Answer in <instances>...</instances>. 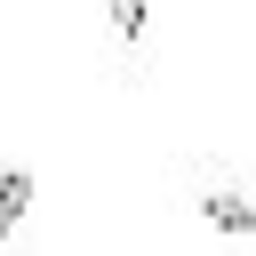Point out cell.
Here are the masks:
<instances>
[{
	"instance_id": "1",
	"label": "cell",
	"mask_w": 256,
	"mask_h": 256,
	"mask_svg": "<svg viewBox=\"0 0 256 256\" xmlns=\"http://www.w3.org/2000/svg\"><path fill=\"white\" fill-rule=\"evenodd\" d=\"M200 216H208L216 232H232V240H256V200H248L240 184H208V192H200Z\"/></svg>"
},
{
	"instance_id": "2",
	"label": "cell",
	"mask_w": 256,
	"mask_h": 256,
	"mask_svg": "<svg viewBox=\"0 0 256 256\" xmlns=\"http://www.w3.org/2000/svg\"><path fill=\"white\" fill-rule=\"evenodd\" d=\"M24 216H32V176L24 168H0V248L24 232Z\"/></svg>"
},
{
	"instance_id": "3",
	"label": "cell",
	"mask_w": 256,
	"mask_h": 256,
	"mask_svg": "<svg viewBox=\"0 0 256 256\" xmlns=\"http://www.w3.org/2000/svg\"><path fill=\"white\" fill-rule=\"evenodd\" d=\"M104 16H112L120 40H144V0H104Z\"/></svg>"
}]
</instances>
